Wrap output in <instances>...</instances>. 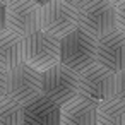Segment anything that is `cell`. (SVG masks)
Instances as JSON below:
<instances>
[{
    "label": "cell",
    "mask_w": 125,
    "mask_h": 125,
    "mask_svg": "<svg viewBox=\"0 0 125 125\" xmlns=\"http://www.w3.org/2000/svg\"><path fill=\"white\" fill-rule=\"evenodd\" d=\"M24 63V38L5 29L0 33V70L9 74Z\"/></svg>",
    "instance_id": "cell-11"
},
{
    "label": "cell",
    "mask_w": 125,
    "mask_h": 125,
    "mask_svg": "<svg viewBox=\"0 0 125 125\" xmlns=\"http://www.w3.org/2000/svg\"><path fill=\"white\" fill-rule=\"evenodd\" d=\"M116 7V29L125 33V2H115Z\"/></svg>",
    "instance_id": "cell-16"
},
{
    "label": "cell",
    "mask_w": 125,
    "mask_h": 125,
    "mask_svg": "<svg viewBox=\"0 0 125 125\" xmlns=\"http://www.w3.org/2000/svg\"><path fill=\"white\" fill-rule=\"evenodd\" d=\"M79 96L96 104L113 99L115 98V74L103 69L98 63L81 72L79 74Z\"/></svg>",
    "instance_id": "cell-7"
},
{
    "label": "cell",
    "mask_w": 125,
    "mask_h": 125,
    "mask_svg": "<svg viewBox=\"0 0 125 125\" xmlns=\"http://www.w3.org/2000/svg\"><path fill=\"white\" fill-rule=\"evenodd\" d=\"M96 63L115 75L125 70V33L115 29L96 41Z\"/></svg>",
    "instance_id": "cell-9"
},
{
    "label": "cell",
    "mask_w": 125,
    "mask_h": 125,
    "mask_svg": "<svg viewBox=\"0 0 125 125\" xmlns=\"http://www.w3.org/2000/svg\"><path fill=\"white\" fill-rule=\"evenodd\" d=\"M77 28H79V17L74 2L52 0V2L41 4L40 29L43 33L57 40H62L72 31H75Z\"/></svg>",
    "instance_id": "cell-3"
},
{
    "label": "cell",
    "mask_w": 125,
    "mask_h": 125,
    "mask_svg": "<svg viewBox=\"0 0 125 125\" xmlns=\"http://www.w3.org/2000/svg\"><path fill=\"white\" fill-rule=\"evenodd\" d=\"M7 98L21 106L41 98V74L22 63L7 74Z\"/></svg>",
    "instance_id": "cell-6"
},
{
    "label": "cell",
    "mask_w": 125,
    "mask_h": 125,
    "mask_svg": "<svg viewBox=\"0 0 125 125\" xmlns=\"http://www.w3.org/2000/svg\"><path fill=\"white\" fill-rule=\"evenodd\" d=\"M24 63L40 74L60 65V40L41 29L24 38Z\"/></svg>",
    "instance_id": "cell-4"
},
{
    "label": "cell",
    "mask_w": 125,
    "mask_h": 125,
    "mask_svg": "<svg viewBox=\"0 0 125 125\" xmlns=\"http://www.w3.org/2000/svg\"><path fill=\"white\" fill-rule=\"evenodd\" d=\"M79 17V28L96 41L116 29V7L115 2L93 0L74 2Z\"/></svg>",
    "instance_id": "cell-1"
},
{
    "label": "cell",
    "mask_w": 125,
    "mask_h": 125,
    "mask_svg": "<svg viewBox=\"0 0 125 125\" xmlns=\"http://www.w3.org/2000/svg\"><path fill=\"white\" fill-rule=\"evenodd\" d=\"M98 125H125V103L116 98L98 106Z\"/></svg>",
    "instance_id": "cell-13"
},
{
    "label": "cell",
    "mask_w": 125,
    "mask_h": 125,
    "mask_svg": "<svg viewBox=\"0 0 125 125\" xmlns=\"http://www.w3.org/2000/svg\"><path fill=\"white\" fill-rule=\"evenodd\" d=\"M7 98V74L0 70V101Z\"/></svg>",
    "instance_id": "cell-18"
},
{
    "label": "cell",
    "mask_w": 125,
    "mask_h": 125,
    "mask_svg": "<svg viewBox=\"0 0 125 125\" xmlns=\"http://www.w3.org/2000/svg\"><path fill=\"white\" fill-rule=\"evenodd\" d=\"M115 98L125 103V70L115 75Z\"/></svg>",
    "instance_id": "cell-15"
},
{
    "label": "cell",
    "mask_w": 125,
    "mask_h": 125,
    "mask_svg": "<svg viewBox=\"0 0 125 125\" xmlns=\"http://www.w3.org/2000/svg\"><path fill=\"white\" fill-rule=\"evenodd\" d=\"M96 103L77 96L65 106H62V125H98Z\"/></svg>",
    "instance_id": "cell-12"
},
{
    "label": "cell",
    "mask_w": 125,
    "mask_h": 125,
    "mask_svg": "<svg viewBox=\"0 0 125 125\" xmlns=\"http://www.w3.org/2000/svg\"><path fill=\"white\" fill-rule=\"evenodd\" d=\"M40 9L41 4L29 0L7 2V29L21 38L40 31Z\"/></svg>",
    "instance_id": "cell-8"
},
{
    "label": "cell",
    "mask_w": 125,
    "mask_h": 125,
    "mask_svg": "<svg viewBox=\"0 0 125 125\" xmlns=\"http://www.w3.org/2000/svg\"><path fill=\"white\" fill-rule=\"evenodd\" d=\"M60 65L77 75L96 65V40L81 28L60 40Z\"/></svg>",
    "instance_id": "cell-2"
},
{
    "label": "cell",
    "mask_w": 125,
    "mask_h": 125,
    "mask_svg": "<svg viewBox=\"0 0 125 125\" xmlns=\"http://www.w3.org/2000/svg\"><path fill=\"white\" fill-rule=\"evenodd\" d=\"M41 96L60 108L79 96V75L63 65H57L41 74Z\"/></svg>",
    "instance_id": "cell-5"
},
{
    "label": "cell",
    "mask_w": 125,
    "mask_h": 125,
    "mask_svg": "<svg viewBox=\"0 0 125 125\" xmlns=\"http://www.w3.org/2000/svg\"><path fill=\"white\" fill-rule=\"evenodd\" d=\"M22 123L24 125H62V108L41 96L36 101L24 106Z\"/></svg>",
    "instance_id": "cell-10"
},
{
    "label": "cell",
    "mask_w": 125,
    "mask_h": 125,
    "mask_svg": "<svg viewBox=\"0 0 125 125\" xmlns=\"http://www.w3.org/2000/svg\"><path fill=\"white\" fill-rule=\"evenodd\" d=\"M7 29V2H0V33Z\"/></svg>",
    "instance_id": "cell-17"
},
{
    "label": "cell",
    "mask_w": 125,
    "mask_h": 125,
    "mask_svg": "<svg viewBox=\"0 0 125 125\" xmlns=\"http://www.w3.org/2000/svg\"><path fill=\"white\" fill-rule=\"evenodd\" d=\"M22 113H24V106L17 104L10 98L0 101V125H24Z\"/></svg>",
    "instance_id": "cell-14"
}]
</instances>
